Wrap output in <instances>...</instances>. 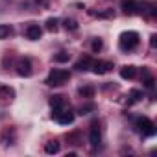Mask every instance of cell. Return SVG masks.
<instances>
[{"mask_svg": "<svg viewBox=\"0 0 157 157\" xmlns=\"http://www.w3.org/2000/svg\"><path fill=\"white\" fill-rule=\"evenodd\" d=\"M41 35H43V30H41L39 24H30V26L26 28V37H28L30 41H39Z\"/></svg>", "mask_w": 157, "mask_h": 157, "instance_id": "obj_9", "label": "cell"}, {"mask_svg": "<svg viewBox=\"0 0 157 157\" xmlns=\"http://www.w3.org/2000/svg\"><path fill=\"white\" fill-rule=\"evenodd\" d=\"M89 111H94V105H93V104H87V105H82V107H80V113H82V115H87Z\"/></svg>", "mask_w": 157, "mask_h": 157, "instance_id": "obj_22", "label": "cell"}, {"mask_svg": "<svg viewBox=\"0 0 157 157\" xmlns=\"http://www.w3.org/2000/svg\"><path fill=\"white\" fill-rule=\"evenodd\" d=\"M120 8H122V11L126 15H137V13H140V4L137 2V0H122Z\"/></svg>", "mask_w": 157, "mask_h": 157, "instance_id": "obj_6", "label": "cell"}, {"mask_svg": "<svg viewBox=\"0 0 157 157\" xmlns=\"http://www.w3.org/2000/svg\"><path fill=\"white\" fill-rule=\"evenodd\" d=\"M91 63H93V59H91L89 56H85V57H82L80 61H78V63L74 65V68L83 72V70H89V68H91Z\"/></svg>", "mask_w": 157, "mask_h": 157, "instance_id": "obj_12", "label": "cell"}, {"mask_svg": "<svg viewBox=\"0 0 157 157\" xmlns=\"http://www.w3.org/2000/svg\"><path fill=\"white\" fill-rule=\"evenodd\" d=\"M93 15H98V17H113V11L107 10V11H100V13H93Z\"/></svg>", "mask_w": 157, "mask_h": 157, "instance_id": "obj_23", "label": "cell"}, {"mask_svg": "<svg viewBox=\"0 0 157 157\" xmlns=\"http://www.w3.org/2000/svg\"><path fill=\"white\" fill-rule=\"evenodd\" d=\"M128 104L131 105V104H137L140 98H142V91H139V89H133V91H129V94H128Z\"/></svg>", "mask_w": 157, "mask_h": 157, "instance_id": "obj_15", "label": "cell"}, {"mask_svg": "<svg viewBox=\"0 0 157 157\" xmlns=\"http://www.w3.org/2000/svg\"><path fill=\"white\" fill-rule=\"evenodd\" d=\"M13 96H15V91L11 87L0 85V102H10V100H13Z\"/></svg>", "mask_w": 157, "mask_h": 157, "instance_id": "obj_11", "label": "cell"}, {"mask_svg": "<svg viewBox=\"0 0 157 157\" xmlns=\"http://www.w3.org/2000/svg\"><path fill=\"white\" fill-rule=\"evenodd\" d=\"M63 104H65V96H61V94L50 96V105H52V107H59V105H63Z\"/></svg>", "mask_w": 157, "mask_h": 157, "instance_id": "obj_18", "label": "cell"}, {"mask_svg": "<svg viewBox=\"0 0 157 157\" xmlns=\"http://www.w3.org/2000/svg\"><path fill=\"white\" fill-rule=\"evenodd\" d=\"M89 142L93 148H98L100 142H102V133H100V124L98 122H93L91 124V131H89Z\"/></svg>", "mask_w": 157, "mask_h": 157, "instance_id": "obj_5", "label": "cell"}, {"mask_svg": "<svg viewBox=\"0 0 157 157\" xmlns=\"http://www.w3.org/2000/svg\"><path fill=\"white\" fill-rule=\"evenodd\" d=\"M68 57H70L68 52H59V54L54 56V61H57V63H65V61H68Z\"/></svg>", "mask_w": 157, "mask_h": 157, "instance_id": "obj_19", "label": "cell"}, {"mask_svg": "<svg viewBox=\"0 0 157 157\" xmlns=\"http://www.w3.org/2000/svg\"><path fill=\"white\" fill-rule=\"evenodd\" d=\"M59 148H61V144H59L57 140H48V142L44 144V151L50 153V155H52V153H57Z\"/></svg>", "mask_w": 157, "mask_h": 157, "instance_id": "obj_13", "label": "cell"}, {"mask_svg": "<svg viewBox=\"0 0 157 157\" xmlns=\"http://www.w3.org/2000/svg\"><path fill=\"white\" fill-rule=\"evenodd\" d=\"M63 26H65L67 30H78V22H76L74 19H65V21H63Z\"/></svg>", "mask_w": 157, "mask_h": 157, "instance_id": "obj_20", "label": "cell"}, {"mask_svg": "<svg viewBox=\"0 0 157 157\" xmlns=\"http://www.w3.org/2000/svg\"><path fill=\"white\" fill-rule=\"evenodd\" d=\"M80 96L82 98H93L94 96V87L93 85H83V87H80Z\"/></svg>", "mask_w": 157, "mask_h": 157, "instance_id": "obj_14", "label": "cell"}, {"mask_svg": "<svg viewBox=\"0 0 157 157\" xmlns=\"http://www.w3.org/2000/svg\"><path fill=\"white\" fill-rule=\"evenodd\" d=\"M137 44H139V33H137V32H124V33H120V39H118L120 50L129 52V50H133Z\"/></svg>", "mask_w": 157, "mask_h": 157, "instance_id": "obj_2", "label": "cell"}, {"mask_svg": "<svg viewBox=\"0 0 157 157\" xmlns=\"http://www.w3.org/2000/svg\"><path fill=\"white\" fill-rule=\"evenodd\" d=\"M150 46H151V48H155V46H157V35H155V33L150 37Z\"/></svg>", "mask_w": 157, "mask_h": 157, "instance_id": "obj_24", "label": "cell"}, {"mask_svg": "<svg viewBox=\"0 0 157 157\" xmlns=\"http://www.w3.org/2000/svg\"><path fill=\"white\" fill-rule=\"evenodd\" d=\"M68 80H70V72H68V70H63V68H52L44 83H46L48 87H61V85H65Z\"/></svg>", "mask_w": 157, "mask_h": 157, "instance_id": "obj_1", "label": "cell"}, {"mask_svg": "<svg viewBox=\"0 0 157 157\" xmlns=\"http://www.w3.org/2000/svg\"><path fill=\"white\" fill-rule=\"evenodd\" d=\"M57 28H59V21H57L56 17H50V19L46 21V30H48V32H57Z\"/></svg>", "mask_w": 157, "mask_h": 157, "instance_id": "obj_17", "label": "cell"}, {"mask_svg": "<svg viewBox=\"0 0 157 157\" xmlns=\"http://www.w3.org/2000/svg\"><path fill=\"white\" fill-rule=\"evenodd\" d=\"M137 128H139V131H140L144 137H153V135H155V124H153L150 118H146V117H140V118L137 120Z\"/></svg>", "mask_w": 157, "mask_h": 157, "instance_id": "obj_4", "label": "cell"}, {"mask_svg": "<svg viewBox=\"0 0 157 157\" xmlns=\"http://www.w3.org/2000/svg\"><path fill=\"white\" fill-rule=\"evenodd\" d=\"M17 74L19 76H24V78L32 76V61L28 57H21L17 61Z\"/></svg>", "mask_w": 157, "mask_h": 157, "instance_id": "obj_7", "label": "cell"}, {"mask_svg": "<svg viewBox=\"0 0 157 157\" xmlns=\"http://www.w3.org/2000/svg\"><path fill=\"white\" fill-rule=\"evenodd\" d=\"M52 118H56L59 124L67 126V124H72V122H74V111H72L70 107H63V105H59V107H54Z\"/></svg>", "mask_w": 157, "mask_h": 157, "instance_id": "obj_3", "label": "cell"}, {"mask_svg": "<svg viewBox=\"0 0 157 157\" xmlns=\"http://www.w3.org/2000/svg\"><path fill=\"white\" fill-rule=\"evenodd\" d=\"M13 33V28L8 24H0V39H8Z\"/></svg>", "mask_w": 157, "mask_h": 157, "instance_id": "obj_16", "label": "cell"}, {"mask_svg": "<svg viewBox=\"0 0 157 157\" xmlns=\"http://www.w3.org/2000/svg\"><path fill=\"white\" fill-rule=\"evenodd\" d=\"M111 68H113V63L111 61H94L93 59V63H91V70L94 74H107Z\"/></svg>", "mask_w": 157, "mask_h": 157, "instance_id": "obj_8", "label": "cell"}, {"mask_svg": "<svg viewBox=\"0 0 157 157\" xmlns=\"http://www.w3.org/2000/svg\"><path fill=\"white\" fill-rule=\"evenodd\" d=\"M104 48V41L102 39H94L93 41V52H100Z\"/></svg>", "mask_w": 157, "mask_h": 157, "instance_id": "obj_21", "label": "cell"}, {"mask_svg": "<svg viewBox=\"0 0 157 157\" xmlns=\"http://www.w3.org/2000/svg\"><path fill=\"white\" fill-rule=\"evenodd\" d=\"M37 2H41V4H46V2H48V0H37Z\"/></svg>", "mask_w": 157, "mask_h": 157, "instance_id": "obj_25", "label": "cell"}, {"mask_svg": "<svg viewBox=\"0 0 157 157\" xmlns=\"http://www.w3.org/2000/svg\"><path fill=\"white\" fill-rule=\"evenodd\" d=\"M137 76V67L133 65H124L120 68V78H124V80H133V78Z\"/></svg>", "mask_w": 157, "mask_h": 157, "instance_id": "obj_10", "label": "cell"}]
</instances>
